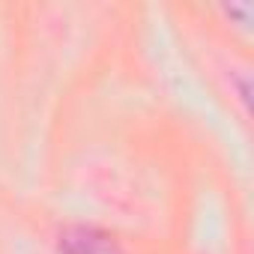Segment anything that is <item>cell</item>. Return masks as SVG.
Returning <instances> with one entry per match:
<instances>
[{"instance_id": "1", "label": "cell", "mask_w": 254, "mask_h": 254, "mask_svg": "<svg viewBox=\"0 0 254 254\" xmlns=\"http://www.w3.org/2000/svg\"><path fill=\"white\" fill-rule=\"evenodd\" d=\"M57 254H126L120 239L93 224H72L57 236Z\"/></svg>"}]
</instances>
